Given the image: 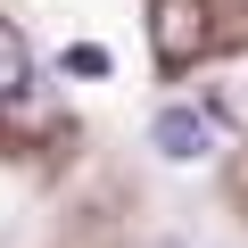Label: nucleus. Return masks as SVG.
Returning <instances> with one entry per match:
<instances>
[{"instance_id":"nucleus-1","label":"nucleus","mask_w":248,"mask_h":248,"mask_svg":"<svg viewBox=\"0 0 248 248\" xmlns=\"http://www.w3.org/2000/svg\"><path fill=\"white\" fill-rule=\"evenodd\" d=\"M149 141H157L166 166H199V157H215V116L190 108V99H166V108L149 116Z\"/></svg>"},{"instance_id":"nucleus-2","label":"nucleus","mask_w":248,"mask_h":248,"mask_svg":"<svg viewBox=\"0 0 248 248\" xmlns=\"http://www.w3.org/2000/svg\"><path fill=\"white\" fill-rule=\"evenodd\" d=\"M149 42H157V58H166V66H190V58L207 50V0H157Z\"/></svg>"},{"instance_id":"nucleus-3","label":"nucleus","mask_w":248,"mask_h":248,"mask_svg":"<svg viewBox=\"0 0 248 248\" xmlns=\"http://www.w3.org/2000/svg\"><path fill=\"white\" fill-rule=\"evenodd\" d=\"M33 83V50H25V33L0 17V108H17V91Z\"/></svg>"},{"instance_id":"nucleus-4","label":"nucleus","mask_w":248,"mask_h":248,"mask_svg":"<svg viewBox=\"0 0 248 248\" xmlns=\"http://www.w3.org/2000/svg\"><path fill=\"white\" fill-rule=\"evenodd\" d=\"M58 66H66L75 83H108V66H116V58H108L99 42H66V50H58Z\"/></svg>"}]
</instances>
